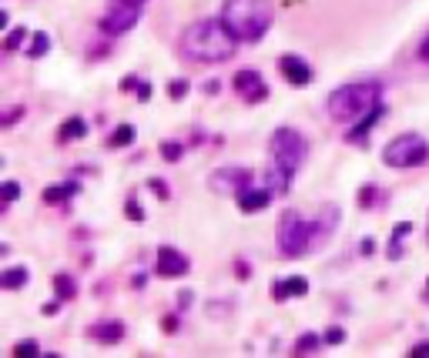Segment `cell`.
<instances>
[{"instance_id": "obj_12", "label": "cell", "mask_w": 429, "mask_h": 358, "mask_svg": "<svg viewBox=\"0 0 429 358\" xmlns=\"http://www.w3.org/2000/svg\"><path fill=\"white\" fill-rule=\"evenodd\" d=\"M382 117H386V104L379 101V104H375V108L366 114V117H359L355 124H349V131H346V141H353V144H362V141L369 137V131H373V128L379 124V121H382Z\"/></svg>"}, {"instance_id": "obj_27", "label": "cell", "mask_w": 429, "mask_h": 358, "mask_svg": "<svg viewBox=\"0 0 429 358\" xmlns=\"http://www.w3.org/2000/svg\"><path fill=\"white\" fill-rule=\"evenodd\" d=\"M0 198H3V205H14L20 198V185L17 181H3V188H0Z\"/></svg>"}, {"instance_id": "obj_39", "label": "cell", "mask_w": 429, "mask_h": 358, "mask_svg": "<svg viewBox=\"0 0 429 358\" xmlns=\"http://www.w3.org/2000/svg\"><path fill=\"white\" fill-rule=\"evenodd\" d=\"M235 275H238V278H248V264H245V262H238V268H235Z\"/></svg>"}, {"instance_id": "obj_37", "label": "cell", "mask_w": 429, "mask_h": 358, "mask_svg": "<svg viewBox=\"0 0 429 358\" xmlns=\"http://www.w3.org/2000/svg\"><path fill=\"white\" fill-rule=\"evenodd\" d=\"M40 312H44V315H57V312H60V302L54 298V302H47V305H44Z\"/></svg>"}, {"instance_id": "obj_23", "label": "cell", "mask_w": 429, "mask_h": 358, "mask_svg": "<svg viewBox=\"0 0 429 358\" xmlns=\"http://www.w3.org/2000/svg\"><path fill=\"white\" fill-rule=\"evenodd\" d=\"M51 284H54L57 298H64V302L77 295V284H74V278H71V275H54V282H51Z\"/></svg>"}, {"instance_id": "obj_10", "label": "cell", "mask_w": 429, "mask_h": 358, "mask_svg": "<svg viewBox=\"0 0 429 358\" xmlns=\"http://www.w3.org/2000/svg\"><path fill=\"white\" fill-rule=\"evenodd\" d=\"M154 271H158L161 278H185L188 271H191V262H188V255H181L178 248L161 245L158 248V264H154Z\"/></svg>"}, {"instance_id": "obj_8", "label": "cell", "mask_w": 429, "mask_h": 358, "mask_svg": "<svg viewBox=\"0 0 429 358\" xmlns=\"http://www.w3.org/2000/svg\"><path fill=\"white\" fill-rule=\"evenodd\" d=\"M248 185H252V171L238 168V164H228V168H218L208 174V188L218 191V194H232V198H238Z\"/></svg>"}, {"instance_id": "obj_19", "label": "cell", "mask_w": 429, "mask_h": 358, "mask_svg": "<svg viewBox=\"0 0 429 358\" xmlns=\"http://www.w3.org/2000/svg\"><path fill=\"white\" fill-rule=\"evenodd\" d=\"M57 137H60L64 144H67V141H84V137H88V121H84V117H67V121L60 124V134H57Z\"/></svg>"}, {"instance_id": "obj_24", "label": "cell", "mask_w": 429, "mask_h": 358, "mask_svg": "<svg viewBox=\"0 0 429 358\" xmlns=\"http://www.w3.org/2000/svg\"><path fill=\"white\" fill-rule=\"evenodd\" d=\"M322 345H325V335H302L292 352H296V355H309V352H318Z\"/></svg>"}, {"instance_id": "obj_4", "label": "cell", "mask_w": 429, "mask_h": 358, "mask_svg": "<svg viewBox=\"0 0 429 358\" xmlns=\"http://www.w3.org/2000/svg\"><path fill=\"white\" fill-rule=\"evenodd\" d=\"M222 20L242 44H259L272 27V3L268 0H225Z\"/></svg>"}, {"instance_id": "obj_3", "label": "cell", "mask_w": 429, "mask_h": 358, "mask_svg": "<svg viewBox=\"0 0 429 358\" xmlns=\"http://www.w3.org/2000/svg\"><path fill=\"white\" fill-rule=\"evenodd\" d=\"M382 101V84L379 80H353V84H339L336 91L325 97V111L336 124H355L359 117L373 111Z\"/></svg>"}, {"instance_id": "obj_2", "label": "cell", "mask_w": 429, "mask_h": 358, "mask_svg": "<svg viewBox=\"0 0 429 358\" xmlns=\"http://www.w3.org/2000/svg\"><path fill=\"white\" fill-rule=\"evenodd\" d=\"M238 44L242 40L228 31V24L222 17H205V20H198V24H191L185 34H181L178 51L191 64H225V60L235 57Z\"/></svg>"}, {"instance_id": "obj_15", "label": "cell", "mask_w": 429, "mask_h": 358, "mask_svg": "<svg viewBox=\"0 0 429 358\" xmlns=\"http://www.w3.org/2000/svg\"><path fill=\"white\" fill-rule=\"evenodd\" d=\"M88 339H94L97 345H118L124 339V325L121 321H97L88 328Z\"/></svg>"}, {"instance_id": "obj_41", "label": "cell", "mask_w": 429, "mask_h": 358, "mask_svg": "<svg viewBox=\"0 0 429 358\" xmlns=\"http://www.w3.org/2000/svg\"><path fill=\"white\" fill-rule=\"evenodd\" d=\"M121 3H131V7H141V10H145V3H148V0H121Z\"/></svg>"}, {"instance_id": "obj_22", "label": "cell", "mask_w": 429, "mask_h": 358, "mask_svg": "<svg viewBox=\"0 0 429 358\" xmlns=\"http://www.w3.org/2000/svg\"><path fill=\"white\" fill-rule=\"evenodd\" d=\"M134 137H138L134 124H118L114 134L108 137V148H128V144H134Z\"/></svg>"}, {"instance_id": "obj_40", "label": "cell", "mask_w": 429, "mask_h": 358, "mask_svg": "<svg viewBox=\"0 0 429 358\" xmlns=\"http://www.w3.org/2000/svg\"><path fill=\"white\" fill-rule=\"evenodd\" d=\"M205 94H218V80H208V84H205Z\"/></svg>"}, {"instance_id": "obj_32", "label": "cell", "mask_w": 429, "mask_h": 358, "mask_svg": "<svg viewBox=\"0 0 429 358\" xmlns=\"http://www.w3.org/2000/svg\"><path fill=\"white\" fill-rule=\"evenodd\" d=\"M148 188L154 191V194H158V198H161V201H165V198H168V185H165V181H161V178H151V181H148Z\"/></svg>"}, {"instance_id": "obj_36", "label": "cell", "mask_w": 429, "mask_h": 358, "mask_svg": "<svg viewBox=\"0 0 429 358\" xmlns=\"http://www.w3.org/2000/svg\"><path fill=\"white\" fill-rule=\"evenodd\" d=\"M191 302H195V295H191V288H185V291L178 295V308H188Z\"/></svg>"}, {"instance_id": "obj_35", "label": "cell", "mask_w": 429, "mask_h": 358, "mask_svg": "<svg viewBox=\"0 0 429 358\" xmlns=\"http://www.w3.org/2000/svg\"><path fill=\"white\" fill-rule=\"evenodd\" d=\"M410 355H412V358H426V355H429V341H419L416 348H410Z\"/></svg>"}, {"instance_id": "obj_26", "label": "cell", "mask_w": 429, "mask_h": 358, "mask_svg": "<svg viewBox=\"0 0 429 358\" xmlns=\"http://www.w3.org/2000/svg\"><path fill=\"white\" fill-rule=\"evenodd\" d=\"M20 40H27V27H17V31H10V34H7V40H3V51H7V54H14V51L20 47Z\"/></svg>"}, {"instance_id": "obj_14", "label": "cell", "mask_w": 429, "mask_h": 358, "mask_svg": "<svg viewBox=\"0 0 429 358\" xmlns=\"http://www.w3.org/2000/svg\"><path fill=\"white\" fill-rule=\"evenodd\" d=\"M302 295H309V278L289 275V278L275 282V302H289V298H302Z\"/></svg>"}, {"instance_id": "obj_20", "label": "cell", "mask_w": 429, "mask_h": 358, "mask_svg": "<svg viewBox=\"0 0 429 358\" xmlns=\"http://www.w3.org/2000/svg\"><path fill=\"white\" fill-rule=\"evenodd\" d=\"M289 181H292V174L272 161V164H268V171H265V185L275 191V194H285V191H289Z\"/></svg>"}, {"instance_id": "obj_11", "label": "cell", "mask_w": 429, "mask_h": 358, "mask_svg": "<svg viewBox=\"0 0 429 358\" xmlns=\"http://www.w3.org/2000/svg\"><path fill=\"white\" fill-rule=\"evenodd\" d=\"M279 71H282V77L292 84V87H309L312 84V67H309V60L305 57H299V54H285V57H279Z\"/></svg>"}, {"instance_id": "obj_29", "label": "cell", "mask_w": 429, "mask_h": 358, "mask_svg": "<svg viewBox=\"0 0 429 358\" xmlns=\"http://www.w3.org/2000/svg\"><path fill=\"white\" fill-rule=\"evenodd\" d=\"M124 214H128V221H145V211H141V205H138L134 198H128V205H124Z\"/></svg>"}, {"instance_id": "obj_25", "label": "cell", "mask_w": 429, "mask_h": 358, "mask_svg": "<svg viewBox=\"0 0 429 358\" xmlns=\"http://www.w3.org/2000/svg\"><path fill=\"white\" fill-rule=\"evenodd\" d=\"M181 154H185V144H181V141H161V157H165V161L175 164V161H181Z\"/></svg>"}, {"instance_id": "obj_33", "label": "cell", "mask_w": 429, "mask_h": 358, "mask_svg": "<svg viewBox=\"0 0 429 358\" xmlns=\"http://www.w3.org/2000/svg\"><path fill=\"white\" fill-rule=\"evenodd\" d=\"M342 339H346V332H342V328H329V332H325V345H339Z\"/></svg>"}, {"instance_id": "obj_18", "label": "cell", "mask_w": 429, "mask_h": 358, "mask_svg": "<svg viewBox=\"0 0 429 358\" xmlns=\"http://www.w3.org/2000/svg\"><path fill=\"white\" fill-rule=\"evenodd\" d=\"M412 231V221H399L392 228V238H389V248H386V258L389 262H399L403 258V245H406V235Z\"/></svg>"}, {"instance_id": "obj_1", "label": "cell", "mask_w": 429, "mask_h": 358, "mask_svg": "<svg viewBox=\"0 0 429 358\" xmlns=\"http://www.w3.org/2000/svg\"><path fill=\"white\" fill-rule=\"evenodd\" d=\"M339 225V207L329 205L316 221L302 218L299 211H282L279 228H275V245H279L282 258H302L309 251H316L318 245H325L332 238V231Z\"/></svg>"}, {"instance_id": "obj_31", "label": "cell", "mask_w": 429, "mask_h": 358, "mask_svg": "<svg viewBox=\"0 0 429 358\" xmlns=\"http://www.w3.org/2000/svg\"><path fill=\"white\" fill-rule=\"evenodd\" d=\"M375 201V185H366V188L359 191V205L362 207H369Z\"/></svg>"}, {"instance_id": "obj_16", "label": "cell", "mask_w": 429, "mask_h": 358, "mask_svg": "<svg viewBox=\"0 0 429 358\" xmlns=\"http://www.w3.org/2000/svg\"><path fill=\"white\" fill-rule=\"evenodd\" d=\"M27 282H31V271H27L24 264H10V268L0 271V288H3V291H17V288H24Z\"/></svg>"}, {"instance_id": "obj_34", "label": "cell", "mask_w": 429, "mask_h": 358, "mask_svg": "<svg viewBox=\"0 0 429 358\" xmlns=\"http://www.w3.org/2000/svg\"><path fill=\"white\" fill-rule=\"evenodd\" d=\"M416 57L423 60V64H429V34L423 40H419V51H416Z\"/></svg>"}, {"instance_id": "obj_5", "label": "cell", "mask_w": 429, "mask_h": 358, "mask_svg": "<svg viewBox=\"0 0 429 358\" xmlns=\"http://www.w3.org/2000/svg\"><path fill=\"white\" fill-rule=\"evenodd\" d=\"M429 161V141L423 134L406 131L396 134L389 144L382 148V164L392 171H410V168H423Z\"/></svg>"}, {"instance_id": "obj_6", "label": "cell", "mask_w": 429, "mask_h": 358, "mask_svg": "<svg viewBox=\"0 0 429 358\" xmlns=\"http://www.w3.org/2000/svg\"><path fill=\"white\" fill-rule=\"evenodd\" d=\"M268 151H272V161L285 168L292 178L305 168V157H309V141L302 137V131L296 128H275L272 131V141H268Z\"/></svg>"}, {"instance_id": "obj_42", "label": "cell", "mask_w": 429, "mask_h": 358, "mask_svg": "<svg viewBox=\"0 0 429 358\" xmlns=\"http://www.w3.org/2000/svg\"><path fill=\"white\" fill-rule=\"evenodd\" d=\"M423 302L429 305V278H426V288H423Z\"/></svg>"}, {"instance_id": "obj_30", "label": "cell", "mask_w": 429, "mask_h": 358, "mask_svg": "<svg viewBox=\"0 0 429 358\" xmlns=\"http://www.w3.org/2000/svg\"><path fill=\"white\" fill-rule=\"evenodd\" d=\"M168 94L178 101V97H185L188 94V80L181 77V80H171V87H168Z\"/></svg>"}, {"instance_id": "obj_38", "label": "cell", "mask_w": 429, "mask_h": 358, "mask_svg": "<svg viewBox=\"0 0 429 358\" xmlns=\"http://www.w3.org/2000/svg\"><path fill=\"white\" fill-rule=\"evenodd\" d=\"M151 97V87L148 84H138V101H148Z\"/></svg>"}, {"instance_id": "obj_7", "label": "cell", "mask_w": 429, "mask_h": 358, "mask_svg": "<svg viewBox=\"0 0 429 358\" xmlns=\"http://www.w3.org/2000/svg\"><path fill=\"white\" fill-rule=\"evenodd\" d=\"M141 20V7H131V3H121V0H108V10L101 14V31L108 37H124L128 31L138 27Z\"/></svg>"}, {"instance_id": "obj_17", "label": "cell", "mask_w": 429, "mask_h": 358, "mask_svg": "<svg viewBox=\"0 0 429 358\" xmlns=\"http://www.w3.org/2000/svg\"><path fill=\"white\" fill-rule=\"evenodd\" d=\"M81 185L77 181H64V185H51V188H44V201L47 205H67L71 198H74Z\"/></svg>"}, {"instance_id": "obj_13", "label": "cell", "mask_w": 429, "mask_h": 358, "mask_svg": "<svg viewBox=\"0 0 429 358\" xmlns=\"http://www.w3.org/2000/svg\"><path fill=\"white\" fill-rule=\"evenodd\" d=\"M272 198H275L272 188H255V185H248L235 201H238V207H242L245 214H259V211H265V207L272 205Z\"/></svg>"}, {"instance_id": "obj_21", "label": "cell", "mask_w": 429, "mask_h": 358, "mask_svg": "<svg viewBox=\"0 0 429 358\" xmlns=\"http://www.w3.org/2000/svg\"><path fill=\"white\" fill-rule=\"evenodd\" d=\"M47 51H51V34H47V31H38V34L31 37V44H27V51H24V54L31 57V60H40Z\"/></svg>"}, {"instance_id": "obj_28", "label": "cell", "mask_w": 429, "mask_h": 358, "mask_svg": "<svg viewBox=\"0 0 429 358\" xmlns=\"http://www.w3.org/2000/svg\"><path fill=\"white\" fill-rule=\"evenodd\" d=\"M14 355H17V358H24V355H40L38 341H34V339H27V341H17V345H14Z\"/></svg>"}, {"instance_id": "obj_9", "label": "cell", "mask_w": 429, "mask_h": 358, "mask_svg": "<svg viewBox=\"0 0 429 358\" xmlns=\"http://www.w3.org/2000/svg\"><path fill=\"white\" fill-rule=\"evenodd\" d=\"M232 87L238 91V97H242L245 104H261V101L268 97V84H265V77H261L259 71H252V67L238 71L235 80H232Z\"/></svg>"}]
</instances>
